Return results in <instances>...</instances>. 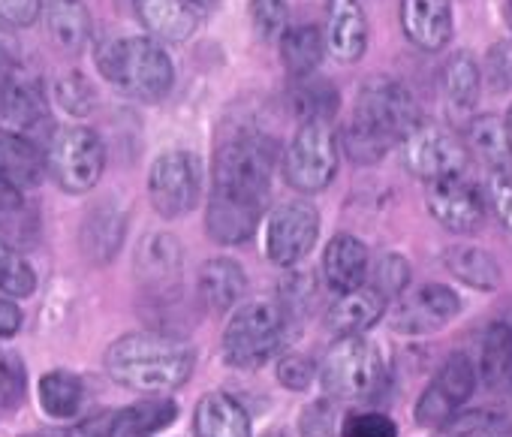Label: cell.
<instances>
[{"mask_svg": "<svg viewBox=\"0 0 512 437\" xmlns=\"http://www.w3.org/2000/svg\"><path fill=\"white\" fill-rule=\"evenodd\" d=\"M196 350L172 335L130 332L109 344L106 374L133 392H172L190 380Z\"/></svg>", "mask_w": 512, "mask_h": 437, "instance_id": "6da1fadb", "label": "cell"}, {"mask_svg": "<svg viewBox=\"0 0 512 437\" xmlns=\"http://www.w3.org/2000/svg\"><path fill=\"white\" fill-rule=\"evenodd\" d=\"M100 73L139 103H160L175 85L169 52L151 37H127L97 52Z\"/></svg>", "mask_w": 512, "mask_h": 437, "instance_id": "7a4b0ae2", "label": "cell"}, {"mask_svg": "<svg viewBox=\"0 0 512 437\" xmlns=\"http://www.w3.org/2000/svg\"><path fill=\"white\" fill-rule=\"evenodd\" d=\"M290 320L284 308L272 299H250L244 302L226 323L220 338V353L226 365L253 371L263 368L284 344Z\"/></svg>", "mask_w": 512, "mask_h": 437, "instance_id": "3957f363", "label": "cell"}, {"mask_svg": "<svg viewBox=\"0 0 512 437\" xmlns=\"http://www.w3.org/2000/svg\"><path fill=\"white\" fill-rule=\"evenodd\" d=\"M106 169V145L97 130L85 124H64L52 133L46 148V172L64 193H88L100 184Z\"/></svg>", "mask_w": 512, "mask_h": 437, "instance_id": "277c9868", "label": "cell"}, {"mask_svg": "<svg viewBox=\"0 0 512 437\" xmlns=\"http://www.w3.org/2000/svg\"><path fill=\"white\" fill-rule=\"evenodd\" d=\"M317 377L332 398L359 401V398H371L383 386L386 365L377 344H371L362 335H350V338H338L329 347Z\"/></svg>", "mask_w": 512, "mask_h": 437, "instance_id": "5b68a950", "label": "cell"}, {"mask_svg": "<svg viewBox=\"0 0 512 437\" xmlns=\"http://www.w3.org/2000/svg\"><path fill=\"white\" fill-rule=\"evenodd\" d=\"M275 160H278V148L266 136L232 139L220 145L214 154V187L266 202Z\"/></svg>", "mask_w": 512, "mask_h": 437, "instance_id": "8992f818", "label": "cell"}, {"mask_svg": "<svg viewBox=\"0 0 512 437\" xmlns=\"http://www.w3.org/2000/svg\"><path fill=\"white\" fill-rule=\"evenodd\" d=\"M338 175V136L332 121H305L284 151V178L299 193H320Z\"/></svg>", "mask_w": 512, "mask_h": 437, "instance_id": "52a82bcc", "label": "cell"}, {"mask_svg": "<svg viewBox=\"0 0 512 437\" xmlns=\"http://www.w3.org/2000/svg\"><path fill=\"white\" fill-rule=\"evenodd\" d=\"M148 196L160 217L178 221L199 205L202 196V163L193 151H163L148 172Z\"/></svg>", "mask_w": 512, "mask_h": 437, "instance_id": "ba28073f", "label": "cell"}, {"mask_svg": "<svg viewBox=\"0 0 512 437\" xmlns=\"http://www.w3.org/2000/svg\"><path fill=\"white\" fill-rule=\"evenodd\" d=\"M401 157L410 175L422 181L446 178V175H464L470 166V151L464 139L434 121H419L404 139H401Z\"/></svg>", "mask_w": 512, "mask_h": 437, "instance_id": "9c48e42d", "label": "cell"}, {"mask_svg": "<svg viewBox=\"0 0 512 437\" xmlns=\"http://www.w3.org/2000/svg\"><path fill=\"white\" fill-rule=\"evenodd\" d=\"M320 236V211L305 199L281 202L266 217V257L281 266H299L317 245Z\"/></svg>", "mask_w": 512, "mask_h": 437, "instance_id": "30bf717a", "label": "cell"}, {"mask_svg": "<svg viewBox=\"0 0 512 437\" xmlns=\"http://www.w3.org/2000/svg\"><path fill=\"white\" fill-rule=\"evenodd\" d=\"M476 383V362L467 353H452L419 395L416 422L422 428H443L473 398Z\"/></svg>", "mask_w": 512, "mask_h": 437, "instance_id": "8fae6325", "label": "cell"}, {"mask_svg": "<svg viewBox=\"0 0 512 437\" xmlns=\"http://www.w3.org/2000/svg\"><path fill=\"white\" fill-rule=\"evenodd\" d=\"M359 121L377 127L380 133H386L392 142H401L419 121V103L413 97V91L395 79H368L359 88L356 97V112Z\"/></svg>", "mask_w": 512, "mask_h": 437, "instance_id": "7c38bea8", "label": "cell"}, {"mask_svg": "<svg viewBox=\"0 0 512 437\" xmlns=\"http://www.w3.org/2000/svg\"><path fill=\"white\" fill-rule=\"evenodd\" d=\"M461 314V299L446 284H422L401 293L389 311V326L401 335H431Z\"/></svg>", "mask_w": 512, "mask_h": 437, "instance_id": "4fadbf2b", "label": "cell"}, {"mask_svg": "<svg viewBox=\"0 0 512 437\" xmlns=\"http://www.w3.org/2000/svg\"><path fill=\"white\" fill-rule=\"evenodd\" d=\"M425 205L434 221L455 236H473L485 224L482 196L473 184L464 181V175L425 181Z\"/></svg>", "mask_w": 512, "mask_h": 437, "instance_id": "5bb4252c", "label": "cell"}, {"mask_svg": "<svg viewBox=\"0 0 512 437\" xmlns=\"http://www.w3.org/2000/svg\"><path fill=\"white\" fill-rule=\"evenodd\" d=\"M136 278L145 293L157 299H172L181 290L184 278V251L172 233L154 230L136 248Z\"/></svg>", "mask_w": 512, "mask_h": 437, "instance_id": "9a60e30c", "label": "cell"}, {"mask_svg": "<svg viewBox=\"0 0 512 437\" xmlns=\"http://www.w3.org/2000/svg\"><path fill=\"white\" fill-rule=\"evenodd\" d=\"M263 208L266 202L260 199L211 187L205 208V230L217 245H244L260 227Z\"/></svg>", "mask_w": 512, "mask_h": 437, "instance_id": "2e32d148", "label": "cell"}, {"mask_svg": "<svg viewBox=\"0 0 512 437\" xmlns=\"http://www.w3.org/2000/svg\"><path fill=\"white\" fill-rule=\"evenodd\" d=\"M404 37L422 52H440L452 40V0H401Z\"/></svg>", "mask_w": 512, "mask_h": 437, "instance_id": "e0dca14e", "label": "cell"}, {"mask_svg": "<svg viewBox=\"0 0 512 437\" xmlns=\"http://www.w3.org/2000/svg\"><path fill=\"white\" fill-rule=\"evenodd\" d=\"M326 52L341 64H356L368 52V19L359 0H329Z\"/></svg>", "mask_w": 512, "mask_h": 437, "instance_id": "ac0fdd59", "label": "cell"}, {"mask_svg": "<svg viewBox=\"0 0 512 437\" xmlns=\"http://www.w3.org/2000/svg\"><path fill=\"white\" fill-rule=\"evenodd\" d=\"M476 377H482L488 392L512 401V311H506L485 329Z\"/></svg>", "mask_w": 512, "mask_h": 437, "instance_id": "d6986e66", "label": "cell"}, {"mask_svg": "<svg viewBox=\"0 0 512 437\" xmlns=\"http://www.w3.org/2000/svg\"><path fill=\"white\" fill-rule=\"evenodd\" d=\"M139 19L157 43H187L202 25L196 0H139Z\"/></svg>", "mask_w": 512, "mask_h": 437, "instance_id": "ffe728a7", "label": "cell"}, {"mask_svg": "<svg viewBox=\"0 0 512 437\" xmlns=\"http://www.w3.org/2000/svg\"><path fill=\"white\" fill-rule=\"evenodd\" d=\"M127 236V211L115 202L106 199L100 205H94L82 224V254L94 263V266H106L121 242Z\"/></svg>", "mask_w": 512, "mask_h": 437, "instance_id": "44dd1931", "label": "cell"}, {"mask_svg": "<svg viewBox=\"0 0 512 437\" xmlns=\"http://www.w3.org/2000/svg\"><path fill=\"white\" fill-rule=\"evenodd\" d=\"M386 314V299L374 287H356L350 293H338V302L326 314V329L335 338L365 335L371 326H377Z\"/></svg>", "mask_w": 512, "mask_h": 437, "instance_id": "7402d4cb", "label": "cell"}, {"mask_svg": "<svg viewBox=\"0 0 512 437\" xmlns=\"http://www.w3.org/2000/svg\"><path fill=\"white\" fill-rule=\"evenodd\" d=\"M0 178L16 190H31L46 178V154L19 130H0Z\"/></svg>", "mask_w": 512, "mask_h": 437, "instance_id": "603a6c76", "label": "cell"}, {"mask_svg": "<svg viewBox=\"0 0 512 437\" xmlns=\"http://www.w3.org/2000/svg\"><path fill=\"white\" fill-rule=\"evenodd\" d=\"M368 269H371V263H368V248L362 239H356L350 233H338L326 245L323 275L335 293H350V290L362 287L368 278Z\"/></svg>", "mask_w": 512, "mask_h": 437, "instance_id": "cb8c5ba5", "label": "cell"}, {"mask_svg": "<svg viewBox=\"0 0 512 437\" xmlns=\"http://www.w3.org/2000/svg\"><path fill=\"white\" fill-rule=\"evenodd\" d=\"M43 16H46L49 37L61 52L79 55L88 49L91 34H94V22H91V13L82 0H46Z\"/></svg>", "mask_w": 512, "mask_h": 437, "instance_id": "d4e9b609", "label": "cell"}, {"mask_svg": "<svg viewBox=\"0 0 512 437\" xmlns=\"http://www.w3.org/2000/svg\"><path fill=\"white\" fill-rule=\"evenodd\" d=\"M244 290H247V275L229 257H214L199 269V299L211 314L232 311L244 299Z\"/></svg>", "mask_w": 512, "mask_h": 437, "instance_id": "484cf974", "label": "cell"}, {"mask_svg": "<svg viewBox=\"0 0 512 437\" xmlns=\"http://www.w3.org/2000/svg\"><path fill=\"white\" fill-rule=\"evenodd\" d=\"M196 437H250V416L229 392H208L193 413Z\"/></svg>", "mask_w": 512, "mask_h": 437, "instance_id": "4316f807", "label": "cell"}, {"mask_svg": "<svg viewBox=\"0 0 512 437\" xmlns=\"http://www.w3.org/2000/svg\"><path fill=\"white\" fill-rule=\"evenodd\" d=\"M464 145H467L470 157H476L482 166H488V172L512 169V148H509V136H506L503 118H497V115H476L467 124Z\"/></svg>", "mask_w": 512, "mask_h": 437, "instance_id": "83f0119b", "label": "cell"}, {"mask_svg": "<svg viewBox=\"0 0 512 437\" xmlns=\"http://www.w3.org/2000/svg\"><path fill=\"white\" fill-rule=\"evenodd\" d=\"M281 46V61L293 79L314 76L326 58V37L317 25H296L287 28L278 40Z\"/></svg>", "mask_w": 512, "mask_h": 437, "instance_id": "f1b7e54d", "label": "cell"}, {"mask_svg": "<svg viewBox=\"0 0 512 437\" xmlns=\"http://www.w3.org/2000/svg\"><path fill=\"white\" fill-rule=\"evenodd\" d=\"M443 263L446 269L467 287L473 290H482V293H491L500 287V266L497 260L476 248V245H452L446 254H443Z\"/></svg>", "mask_w": 512, "mask_h": 437, "instance_id": "f546056e", "label": "cell"}, {"mask_svg": "<svg viewBox=\"0 0 512 437\" xmlns=\"http://www.w3.org/2000/svg\"><path fill=\"white\" fill-rule=\"evenodd\" d=\"M178 419V404L169 398L142 401L124 410H115V437H151Z\"/></svg>", "mask_w": 512, "mask_h": 437, "instance_id": "4dcf8cb0", "label": "cell"}, {"mask_svg": "<svg viewBox=\"0 0 512 437\" xmlns=\"http://www.w3.org/2000/svg\"><path fill=\"white\" fill-rule=\"evenodd\" d=\"M37 398H40V407L49 416L70 419V416H76L82 410V401H85L82 377H76L73 371H49V374L40 377Z\"/></svg>", "mask_w": 512, "mask_h": 437, "instance_id": "1f68e13d", "label": "cell"}, {"mask_svg": "<svg viewBox=\"0 0 512 437\" xmlns=\"http://www.w3.org/2000/svg\"><path fill=\"white\" fill-rule=\"evenodd\" d=\"M338 88L326 79H296L293 91H290V106L296 112V118L305 121H332L338 112Z\"/></svg>", "mask_w": 512, "mask_h": 437, "instance_id": "d6a6232c", "label": "cell"}, {"mask_svg": "<svg viewBox=\"0 0 512 437\" xmlns=\"http://www.w3.org/2000/svg\"><path fill=\"white\" fill-rule=\"evenodd\" d=\"M479 88H482V73H479L476 61L467 52H455L443 64V94H446V103H452L455 109L467 112V109L476 106Z\"/></svg>", "mask_w": 512, "mask_h": 437, "instance_id": "836d02e7", "label": "cell"}, {"mask_svg": "<svg viewBox=\"0 0 512 437\" xmlns=\"http://www.w3.org/2000/svg\"><path fill=\"white\" fill-rule=\"evenodd\" d=\"M341 145H344V151H347V157L353 163L371 166V163H380L395 142L386 133H380L377 127H371V124H365V121H359L353 115L341 130Z\"/></svg>", "mask_w": 512, "mask_h": 437, "instance_id": "e575fe53", "label": "cell"}, {"mask_svg": "<svg viewBox=\"0 0 512 437\" xmlns=\"http://www.w3.org/2000/svg\"><path fill=\"white\" fill-rule=\"evenodd\" d=\"M443 437H512V419L500 410H458L443 425Z\"/></svg>", "mask_w": 512, "mask_h": 437, "instance_id": "d590c367", "label": "cell"}, {"mask_svg": "<svg viewBox=\"0 0 512 437\" xmlns=\"http://www.w3.org/2000/svg\"><path fill=\"white\" fill-rule=\"evenodd\" d=\"M37 290V272L34 266L22 257L19 248H13L7 239H0V293L4 296H34Z\"/></svg>", "mask_w": 512, "mask_h": 437, "instance_id": "8d00e7d4", "label": "cell"}, {"mask_svg": "<svg viewBox=\"0 0 512 437\" xmlns=\"http://www.w3.org/2000/svg\"><path fill=\"white\" fill-rule=\"evenodd\" d=\"M55 100L61 103L64 112H70L73 118H88L97 106V94L94 85L82 76V73H70L61 76L55 82Z\"/></svg>", "mask_w": 512, "mask_h": 437, "instance_id": "74e56055", "label": "cell"}, {"mask_svg": "<svg viewBox=\"0 0 512 437\" xmlns=\"http://www.w3.org/2000/svg\"><path fill=\"white\" fill-rule=\"evenodd\" d=\"M250 22L253 31L266 43L281 40V34L290 28V4L287 0H250Z\"/></svg>", "mask_w": 512, "mask_h": 437, "instance_id": "f35d334b", "label": "cell"}, {"mask_svg": "<svg viewBox=\"0 0 512 437\" xmlns=\"http://www.w3.org/2000/svg\"><path fill=\"white\" fill-rule=\"evenodd\" d=\"M371 287L389 302L392 296H401L410 287V263L401 254H383L374 266Z\"/></svg>", "mask_w": 512, "mask_h": 437, "instance_id": "ab89813d", "label": "cell"}, {"mask_svg": "<svg viewBox=\"0 0 512 437\" xmlns=\"http://www.w3.org/2000/svg\"><path fill=\"white\" fill-rule=\"evenodd\" d=\"M341 437H398V425L386 413L359 410L341 422Z\"/></svg>", "mask_w": 512, "mask_h": 437, "instance_id": "60d3db41", "label": "cell"}, {"mask_svg": "<svg viewBox=\"0 0 512 437\" xmlns=\"http://www.w3.org/2000/svg\"><path fill=\"white\" fill-rule=\"evenodd\" d=\"M302 437H335L338 434V410L329 398L311 401L299 416Z\"/></svg>", "mask_w": 512, "mask_h": 437, "instance_id": "b9f144b4", "label": "cell"}, {"mask_svg": "<svg viewBox=\"0 0 512 437\" xmlns=\"http://www.w3.org/2000/svg\"><path fill=\"white\" fill-rule=\"evenodd\" d=\"M25 395V368L19 356L0 350V407H13Z\"/></svg>", "mask_w": 512, "mask_h": 437, "instance_id": "7bdbcfd3", "label": "cell"}, {"mask_svg": "<svg viewBox=\"0 0 512 437\" xmlns=\"http://www.w3.org/2000/svg\"><path fill=\"white\" fill-rule=\"evenodd\" d=\"M317 377V365L302 356V353H287L281 362H278V380L281 386L293 389V392H305Z\"/></svg>", "mask_w": 512, "mask_h": 437, "instance_id": "ee69618b", "label": "cell"}, {"mask_svg": "<svg viewBox=\"0 0 512 437\" xmlns=\"http://www.w3.org/2000/svg\"><path fill=\"white\" fill-rule=\"evenodd\" d=\"M488 199L497 221L512 233V169L488 175Z\"/></svg>", "mask_w": 512, "mask_h": 437, "instance_id": "f6af8a7d", "label": "cell"}, {"mask_svg": "<svg viewBox=\"0 0 512 437\" xmlns=\"http://www.w3.org/2000/svg\"><path fill=\"white\" fill-rule=\"evenodd\" d=\"M46 0H0V22L13 28H31L43 16Z\"/></svg>", "mask_w": 512, "mask_h": 437, "instance_id": "bcb514c9", "label": "cell"}, {"mask_svg": "<svg viewBox=\"0 0 512 437\" xmlns=\"http://www.w3.org/2000/svg\"><path fill=\"white\" fill-rule=\"evenodd\" d=\"M488 73L497 88H512V40L488 49Z\"/></svg>", "mask_w": 512, "mask_h": 437, "instance_id": "7dc6e473", "label": "cell"}, {"mask_svg": "<svg viewBox=\"0 0 512 437\" xmlns=\"http://www.w3.org/2000/svg\"><path fill=\"white\" fill-rule=\"evenodd\" d=\"M61 437H115V410L94 413V416L82 419L79 425L67 428Z\"/></svg>", "mask_w": 512, "mask_h": 437, "instance_id": "c3c4849f", "label": "cell"}, {"mask_svg": "<svg viewBox=\"0 0 512 437\" xmlns=\"http://www.w3.org/2000/svg\"><path fill=\"white\" fill-rule=\"evenodd\" d=\"M22 329V311L10 296L0 293V338H13Z\"/></svg>", "mask_w": 512, "mask_h": 437, "instance_id": "681fc988", "label": "cell"}, {"mask_svg": "<svg viewBox=\"0 0 512 437\" xmlns=\"http://www.w3.org/2000/svg\"><path fill=\"white\" fill-rule=\"evenodd\" d=\"M503 124H506V136H509V148H512V106H509V112H506Z\"/></svg>", "mask_w": 512, "mask_h": 437, "instance_id": "f907efd6", "label": "cell"}, {"mask_svg": "<svg viewBox=\"0 0 512 437\" xmlns=\"http://www.w3.org/2000/svg\"><path fill=\"white\" fill-rule=\"evenodd\" d=\"M503 19H506V25H509V31H512V0H506V7H503Z\"/></svg>", "mask_w": 512, "mask_h": 437, "instance_id": "816d5d0a", "label": "cell"}]
</instances>
